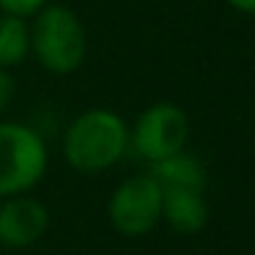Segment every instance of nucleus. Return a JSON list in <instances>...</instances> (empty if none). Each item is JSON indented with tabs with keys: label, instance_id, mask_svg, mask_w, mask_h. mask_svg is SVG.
I'll list each match as a JSON object with an SVG mask.
<instances>
[{
	"label": "nucleus",
	"instance_id": "11",
	"mask_svg": "<svg viewBox=\"0 0 255 255\" xmlns=\"http://www.w3.org/2000/svg\"><path fill=\"white\" fill-rule=\"evenodd\" d=\"M14 99V77L8 74V69H0V113L6 110Z\"/></svg>",
	"mask_w": 255,
	"mask_h": 255
},
{
	"label": "nucleus",
	"instance_id": "8",
	"mask_svg": "<svg viewBox=\"0 0 255 255\" xmlns=\"http://www.w3.org/2000/svg\"><path fill=\"white\" fill-rule=\"evenodd\" d=\"M151 178L159 184L162 192L170 189H189V192H206V170L195 156L184 154H170L159 162H151Z\"/></svg>",
	"mask_w": 255,
	"mask_h": 255
},
{
	"label": "nucleus",
	"instance_id": "5",
	"mask_svg": "<svg viewBox=\"0 0 255 255\" xmlns=\"http://www.w3.org/2000/svg\"><path fill=\"white\" fill-rule=\"evenodd\" d=\"M107 220L121 236H145L162 220V189L145 176H132L113 189L107 200Z\"/></svg>",
	"mask_w": 255,
	"mask_h": 255
},
{
	"label": "nucleus",
	"instance_id": "9",
	"mask_svg": "<svg viewBox=\"0 0 255 255\" xmlns=\"http://www.w3.org/2000/svg\"><path fill=\"white\" fill-rule=\"evenodd\" d=\"M30 52V25L25 17L0 14V69H11Z\"/></svg>",
	"mask_w": 255,
	"mask_h": 255
},
{
	"label": "nucleus",
	"instance_id": "12",
	"mask_svg": "<svg viewBox=\"0 0 255 255\" xmlns=\"http://www.w3.org/2000/svg\"><path fill=\"white\" fill-rule=\"evenodd\" d=\"M225 3L236 11L247 14V17H255V0H225Z\"/></svg>",
	"mask_w": 255,
	"mask_h": 255
},
{
	"label": "nucleus",
	"instance_id": "7",
	"mask_svg": "<svg viewBox=\"0 0 255 255\" xmlns=\"http://www.w3.org/2000/svg\"><path fill=\"white\" fill-rule=\"evenodd\" d=\"M162 220L184 236L203 231L209 220V206H206L203 192H189V189L162 192Z\"/></svg>",
	"mask_w": 255,
	"mask_h": 255
},
{
	"label": "nucleus",
	"instance_id": "6",
	"mask_svg": "<svg viewBox=\"0 0 255 255\" xmlns=\"http://www.w3.org/2000/svg\"><path fill=\"white\" fill-rule=\"evenodd\" d=\"M50 228V211L28 192L3 198L0 203V244L3 247H30Z\"/></svg>",
	"mask_w": 255,
	"mask_h": 255
},
{
	"label": "nucleus",
	"instance_id": "4",
	"mask_svg": "<svg viewBox=\"0 0 255 255\" xmlns=\"http://www.w3.org/2000/svg\"><path fill=\"white\" fill-rule=\"evenodd\" d=\"M189 137L187 113L173 102H156L137 116L129 129V148L145 162H159L170 154L184 151Z\"/></svg>",
	"mask_w": 255,
	"mask_h": 255
},
{
	"label": "nucleus",
	"instance_id": "3",
	"mask_svg": "<svg viewBox=\"0 0 255 255\" xmlns=\"http://www.w3.org/2000/svg\"><path fill=\"white\" fill-rule=\"evenodd\" d=\"M44 173V140L25 124L0 121V198L30 192Z\"/></svg>",
	"mask_w": 255,
	"mask_h": 255
},
{
	"label": "nucleus",
	"instance_id": "2",
	"mask_svg": "<svg viewBox=\"0 0 255 255\" xmlns=\"http://www.w3.org/2000/svg\"><path fill=\"white\" fill-rule=\"evenodd\" d=\"M30 52L50 74L77 72L88 52V39L80 17L66 6L47 3L41 11L33 14Z\"/></svg>",
	"mask_w": 255,
	"mask_h": 255
},
{
	"label": "nucleus",
	"instance_id": "10",
	"mask_svg": "<svg viewBox=\"0 0 255 255\" xmlns=\"http://www.w3.org/2000/svg\"><path fill=\"white\" fill-rule=\"evenodd\" d=\"M50 0H0V14H14V17H33L36 11L47 6Z\"/></svg>",
	"mask_w": 255,
	"mask_h": 255
},
{
	"label": "nucleus",
	"instance_id": "1",
	"mask_svg": "<svg viewBox=\"0 0 255 255\" xmlns=\"http://www.w3.org/2000/svg\"><path fill=\"white\" fill-rule=\"evenodd\" d=\"M129 148V127L116 110L94 107L72 121L63 134V159L80 173L113 167Z\"/></svg>",
	"mask_w": 255,
	"mask_h": 255
}]
</instances>
